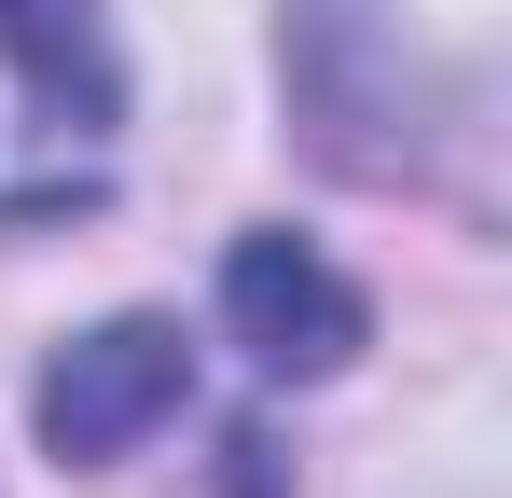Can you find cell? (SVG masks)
Here are the masks:
<instances>
[{
	"instance_id": "1",
	"label": "cell",
	"mask_w": 512,
	"mask_h": 498,
	"mask_svg": "<svg viewBox=\"0 0 512 498\" xmlns=\"http://www.w3.org/2000/svg\"><path fill=\"white\" fill-rule=\"evenodd\" d=\"M97 180H111L97 0H0V222H70Z\"/></svg>"
},
{
	"instance_id": "2",
	"label": "cell",
	"mask_w": 512,
	"mask_h": 498,
	"mask_svg": "<svg viewBox=\"0 0 512 498\" xmlns=\"http://www.w3.org/2000/svg\"><path fill=\"white\" fill-rule=\"evenodd\" d=\"M153 415H180V332L167 319L84 332V346L42 374V443H56V457H125Z\"/></svg>"
},
{
	"instance_id": "3",
	"label": "cell",
	"mask_w": 512,
	"mask_h": 498,
	"mask_svg": "<svg viewBox=\"0 0 512 498\" xmlns=\"http://www.w3.org/2000/svg\"><path fill=\"white\" fill-rule=\"evenodd\" d=\"M222 305L250 319V360H263V374H333L346 346H360V291H346L305 236H250L236 263H222Z\"/></svg>"
}]
</instances>
